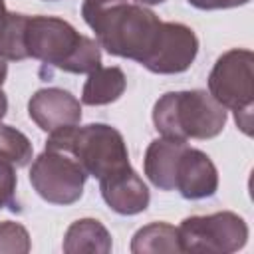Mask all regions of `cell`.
<instances>
[{"instance_id":"6da1fadb","label":"cell","mask_w":254,"mask_h":254,"mask_svg":"<svg viewBox=\"0 0 254 254\" xmlns=\"http://www.w3.org/2000/svg\"><path fill=\"white\" fill-rule=\"evenodd\" d=\"M81 16L107 54L143 64L151 54L163 20L129 0H83Z\"/></svg>"},{"instance_id":"7a4b0ae2","label":"cell","mask_w":254,"mask_h":254,"mask_svg":"<svg viewBox=\"0 0 254 254\" xmlns=\"http://www.w3.org/2000/svg\"><path fill=\"white\" fill-rule=\"evenodd\" d=\"M26 52L28 58L67 73H91L101 65L99 44L56 16H28Z\"/></svg>"},{"instance_id":"3957f363","label":"cell","mask_w":254,"mask_h":254,"mask_svg":"<svg viewBox=\"0 0 254 254\" xmlns=\"http://www.w3.org/2000/svg\"><path fill=\"white\" fill-rule=\"evenodd\" d=\"M153 123L161 137L212 139L226 125V109L204 89L169 91L157 99Z\"/></svg>"},{"instance_id":"277c9868","label":"cell","mask_w":254,"mask_h":254,"mask_svg":"<svg viewBox=\"0 0 254 254\" xmlns=\"http://www.w3.org/2000/svg\"><path fill=\"white\" fill-rule=\"evenodd\" d=\"M48 149L69 153L85 171L97 181L129 167V153L123 135L105 123H89L83 127H65L50 133Z\"/></svg>"},{"instance_id":"5b68a950","label":"cell","mask_w":254,"mask_h":254,"mask_svg":"<svg viewBox=\"0 0 254 254\" xmlns=\"http://www.w3.org/2000/svg\"><path fill=\"white\" fill-rule=\"evenodd\" d=\"M208 93L224 109L234 111L238 127L250 135L254 103V54L242 48L224 52L208 75Z\"/></svg>"},{"instance_id":"8992f818","label":"cell","mask_w":254,"mask_h":254,"mask_svg":"<svg viewBox=\"0 0 254 254\" xmlns=\"http://www.w3.org/2000/svg\"><path fill=\"white\" fill-rule=\"evenodd\" d=\"M177 230L181 252L230 254L244 248L248 240V224L232 210L189 216Z\"/></svg>"},{"instance_id":"52a82bcc","label":"cell","mask_w":254,"mask_h":254,"mask_svg":"<svg viewBox=\"0 0 254 254\" xmlns=\"http://www.w3.org/2000/svg\"><path fill=\"white\" fill-rule=\"evenodd\" d=\"M85 171L81 165L65 151L60 149H44L32 167H30V183L34 190L52 204H73L83 194Z\"/></svg>"},{"instance_id":"ba28073f","label":"cell","mask_w":254,"mask_h":254,"mask_svg":"<svg viewBox=\"0 0 254 254\" xmlns=\"http://www.w3.org/2000/svg\"><path fill=\"white\" fill-rule=\"evenodd\" d=\"M196 54L198 38L189 26L181 22H163L159 38L141 65L151 73L161 75L183 73L190 67Z\"/></svg>"},{"instance_id":"9c48e42d","label":"cell","mask_w":254,"mask_h":254,"mask_svg":"<svg viewBox=\"0 0 254 254\" xmlns=\"http://www.w3.org/2000/svg\"><path fill=\"white\" fill-rule=\"evenodd\" d=\"M28 115L42 131L54 133V131H60L65 127L79 125L81 105L65 89L44 87V89H38L30 97Z\"/></svg>"},{"instance_id":"30bf717a","label":"cell","mask_w":254,"mask_h":254,"mask_svg":"<svg viewBox=\"0 0 254 254\" xmlns=\"http://www.w3.org/2000/svg\"><path fill=\"white\" fill-rule=\"evenodd\" d=\"M218 189V171L200 149L185 147L175 171V190L187 200L208 198Z\"/></svg>"},{"instance_id":"8fae6325","label":"cell","mask_w":254,"mask_h":254,"mask_svg":"<svg viewBox=\"0 0 254 254\" xmlns=\"http://www.w3.org/2000/svg\"><path fill=\"white\" fill-rule=\"evenodd\" d=\"M99 190L105 204L117 214H139L149 206L151 194L143 179L129 167L99 181Z\"/></svg>"},{"instance_id":"7c38bea8","label":"cell","mask_w":254,"mask_h":254,"mask_svg":"<svg viewBox=\"0 0 254 254\" xmlns=\"http://www.w3.org/2000/svg\"><path fill=\"white\" fill-rule=\"evenodd\" d=\"M187 141L159 137L149 143L145 151L143 169L147 179L161 190H175V171L181 153L185 151Z\"/></svg>"},{"instance_id":"4fadbf2b","label":"cell","mask_w":254,"mask_h":254,"mask_svg":"<svg viewBox=\"0 0 254 254\" xmlns=\"http://www.w3.org/2000/svg\"><path fill=\"white\" fill-rule=\"evenodd\" d=\"M65 254H107L111 252V234L95 218H79L69 224L64 236Z\"/></svg>"},{"instance_id":"5bb4252c","label":"cell","mask_w":254,"mask_h":254,"mask_svg":"<svg viewBox=\"0 0 254 254\" xmlns=\"http://www.w3.org/2000/svg\"><path fill=\"white\" fill-rule=\"evenodd\" d=\"M127 87V77L121 67H97L87 73L81 89V103L85 105H109L117 101Z\"/></svg>"},{"instance_id":"9a60e30c","label":"cell","mask_w":254,"mask_h":254,"mask_svg":"<svg viewBox=\"0 0 254 254\" xmlns=\"http://www.w3.org/2000/svg\"><path fill=\"white\" fill-rule=\"evenodd\" d=\"M133 254H159V252H181L179 230L167 222H151L139 228L131 240Z\"/></svg>"},{"instance_id":"2e32d148","label":"cell","mask_w":254,"mask_h":254,"mask_svg":"<svg viewBox=\"0 0 254 254\" xmlns=\"http://www.w3.org/2000/svg\"><path fill=\"white\" fill-rule=\"evenodd\" d=\"M26 24L28 16L8 12L0 26V56L6 62H22L28 58L26 52Z\"/></svg>"},{"instance_id":"e0dca14e","label":"cell","mask_w":254,"mask_h":254,"mask_svg":"<svg viewBox=\"0 0 254 254\" xmlns=\"http://www.w3.org/2000/svg\"><path fill=\"white\" fill-rule=\"evenodd\" d=\"M32 143L22 131L0 123V161H8L14 167H26L32 161Z\"/></svg>"},{"instance_id":"ac0fdd59","label":"cell","mask_w":254,"mask_h":254,"mask_svg":"<svg viewBox=\"0 0 254 254\" xmlns=\"http://www.w3.org/2000/svg\"><path fill=\"white\" fill-rule=\"evenodd\" d=\"M30 248V234L20 222H0V254H26Z\"/></svg>"},{"instance_id":"d6986e66","label":"cell","mask_w":254,"mask_h":254,"mask_svg":"<svg viewBox=\"0 0 254 254\" xmlns=\"http://www.w3.org/2000/svg\"><path fill=\"white\" fill-rule=\"evenodd\" d=\"M16 167L8 161H0V208L18 210L16 204Z\"/></svg>"},{"instance_id":"ffe728a7","label":"cell","mask_w":254,"mask_h":254,"mask_svg":"<svg viewBox=\"0 0 254 254\" xmlns=\"http://www.w3.org/2000/svg\"><path fill=\"white\" fill-rule=\"evenodd\" d=\"M187 2L198 10H226V8L242 6L248 0H187Z\"/></svg>"},{"instance_id":"44dd1931","label":"cell","mask_w":254,"mask_h":254,"mask_svg":"<svg viewBox=\"0 0 254 254\" xmlns=\"http://www.w3.org/2000/svg\"><path fill=\"white\" fill-rule=\"evenodd\" d=\"M6 111H8V97H6V93H4L2 87H0V121L4 119Z\"/></svg>"},{"instance_id":"7402d4cb","label":"cell","mask_w":254,"mask_h":254,"mask_svg":"<svg viewBox=\"0 0 254 254\" xmlns=\"http://www.w3.org/2000/svg\"><path fill=\"white\" fill-rule=\"evenodd\" d=\"M6 75H8V64H6V60L0 56V87H2V83L6 81Z\"/></svg>"},{"instance_id":"603a6c76","label":"cell","mask_w":254,"mask_h":254,"mask_svg":"<svg viewBox=\"0 0 254 254\" xmlns=\"http://www.w3.org/2000/svg\"><path fill=\"white\" fill-rule=\"evenodd\" d=\"M6 14H8V10H6V4H4V0H0V26H2V22H4Z\"/></svg>"},{"instance_id":"cb8c5ba5","label":"cell","mask_w":254,"mask_h":254,"mask_svg":"<svg viewBox=\"0 0 254 254\" xmlns=\"http://www.w3.org/2000/svg\"><path fill=\"white\" fill-rule=\"evenodd\" d=\"M137 4H147V6H155V4H161V2H165V0H135Z\"/></svg>"}]
</instances>
